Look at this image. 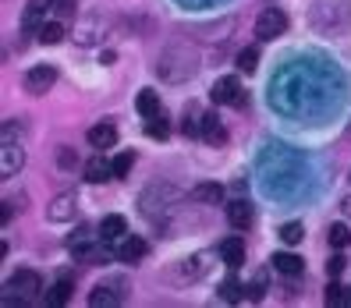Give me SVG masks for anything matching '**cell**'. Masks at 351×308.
<instances>
[{
	"label": "cell",
	"mask_w": 351,
	"mask_h": 308,
	"mask_svg": "<svg viewBox=\"0 0 351 308\" xmlns=\"http://www.w3.org/2000/svg\"><path fill=\"white\" fill-rule=\"evenodd\" d=\"M252 220H256V213H252V202H249V198L227 202V223H231L234 231H249Z\"/></svg>",
	"instance_id": "30bf717a"
},
{
	"label": "cell",
	"mask_w": 351,
	"mask_h": 308,
	"mask_svg": "<svg viewBox=\"0 0 351 308\" xmlns=\"http://www.w3.org/2000/svg\"><path fill=\"white\" fill-rule=\"evenodd\" d=\"M195 202H202V205H220L223 202V184H199L195 188Z\"/></svg>",
	"instance_id": "603a6c76"
},
{
	"label": "cell",
	"mask_w": 351,
	"mask_h": 308,
	"mask_svg": "<svg viewBox=\"0 0 351 308\" xmlns=\"http://www.w3.org/2000/svg\"><path fill=\"white\" fill-rule=\"evenodd\" d=\"M181 135L199 138V135H202V120H195V117H184V120H181Z\"/></svg>",
	"instance_id": "d6a6232c"
},
{
	"label": "cell",
	"mask_w": 351,
	"mask_h": 308,
	"mask_svg": "<svg viewBox=\"0 0 351 308\" xmlns=\"http://www.w3.org/2000/svg\"><path fill=\"white\" fill-rule=\"evenodd\" d=\"M323 301H326V305H334V308L348 305V287H341V283H326V291H323Z\"/></svg>",
	"instance_id": "4316f807"
},
{
	"label": "cell",
	"mask_w": 351,
	"mask_h": 308,
	"mask_svg": "<svg viewBox=\"0 0 351 308\" xmlns=\"http://www.w3.org/2000/svg\"><path fill=\"white\" fill-rule=\"evenodd\" d=\"M86 181L89 184H103V181H114V163H107L103 156H93L86 163Z\"/></svg>",
	"instance_id": "ac0fdd59"
},
{
	"label": "cell",
	"mask_w": 351,
	"mask_h": 308,
	"mask_svg": "<svg viewBox=\"0 0 351 308\" xmlns=\"http://www.w3.org/2000/svg\"><path fill=\"white\" fill-rule=\"evenodd\" d=\"M238 68H241L245 75H252V71L259 68V50H256V47H245V50L238 53Z\"/></svg>",
	"instance_id": "f1b7e54d"
},
{
	"label": "cell",
	"mask_w": 351,
	"mask_h": 308,
	"mask_svg": "<svg viewBox=\"0 0 351 308\" xmlns=\"http://www.w3.org/2000/svg\"><path fill=\"white\" fill-rule=\"evenodd\" d=\"M39 43H47V47H57L60 39H64V22H60V18H47L43 25H39Z\"/></svg>",
	"instance_id": "ffe728a7"
},
{
	"label": "cell",
	"mask_w": 351,
	"mask_h": 308,
	"mask_svg": "<svg viewBox=\"0 0 351 308\" xmlns=\"http://www.w3.org/2000/svg\"><path fill=\"white\" fill-rule=\"evenodd\" d=\"M284 32H287V14L280 8H266L256 18V39H259V43H270V39H277Z\"/></svg>",
	"instance_id": "3957f363"
},
{
	"label": "cell",
	"mask_w": 351,
	"mask_h": 308,
	"mask_svg": "<svg viewBox=\"0 0 351 308\" xmlns=\"http://www.w3.org/2000/svg\"><path fill=\"white\" fill-rule=\"evenodd\" d=\"M86 138H89V146H93L96 153L114 149V146H117V128L110 125V120H99V125H93V128L86 131Z\"/></svg>",
	"instance_id": "7c38bea8"
},
{
	"label": "cell",
	"mask_w": 351,
	"mask_h": 308,
	"mask_svg": "<svg viewBox=\"0 0 351 308\" xmlns=\"http://www.w3.org/2000/svg\"><path fill=\"white\" fill-rule=\"evenodd\" d=\"M245 291H249V287H241L234 277H227V280L220 283V298H223V301H241Z\"/></svg>",
	"instance_id": "83f0119b"
},
{
	"label": "cell",
	"mask_w": 351,
	"mask_h": 308,
	"mask_svg": "<svg viewBox=\"0 0 351 308\" xmlns=\"http://www.w3.org/2000/svg\"><path fill=\"white\" fill-rule=\"evenodd\" d=\"M199 68V57L192 47H171V50H163V57L156 60V75L163 81H184V78H192Z\"/></svg>",
	"instance_id": "6da1fadb"
},
{
	"label": "cell",
	"mask_w": 351,
	"mask_h": 308,
	"mask_svg": "<svg viewBox=\"0 0 351 308\" xmlns=\"http://www.w3.org/2000/svg\"><path fill=\"white\" fill-rule=\"evenodd\" d=\"M125 234H128L125 216H117V213H114V216H103V220H99V241H107V244H110V241H121Z\"/></svg>",
	"instance_id": "2e32d148"
},
{
	"label": "cell",
	"mask_w": 351,
	"mask_h": 308,
	"mask_svg": "<svg viewBox=\"0 0 351 308\" xmlns=\"http://www.w3.org/2000/svg\"><path fill=\"white\" fill-rule=\"evenodd\" d=\"M302 238H305L302 223H284V227H280V241H284V244H298Z\"/></svg>",
	"instance_id": "4dcf8cb0"
},
{
	"label": "cell",
	"mask_w": 351,
	"mask_h": 308,
	"mask_svg": "<svg viewBox=\"0 0 351 308\" xmlns=\"http://www.w3.org/2000/svg\"><path fill=\"white\" fill-rule=\"evenodd\" d=\"M103 32H107V18H99V11H93L71 29V39L78 47H96L103 39Z\"/></svg>",
	"instance_id": "277c9868"
},
{
	"label": "cell",
	"mask_w": 351,
	"mask_h": 308,
	"mask_svg": "<svg viewBox=\"0 0 351 308\" xmlns=\"http://www.w3.org/2000/svg\"><path fill=\"white\" fill-rule=\"evenodd\" d=\"M8 291L14 294V305L22 308L25 301H32V298L43 294V280H39V273H32V270H14V273L8 277Z\"/></svg>",
	"instance_id": "7a4b0ae2"
},
{
	"label": "cell",
	"mask_w": 351,
	"mask_h": 308,
	"mask_svg": "<svg viewBox=\"0 0 351 308\" xmlns=\"http://www.w3.org/2000/svg\"><path fill=\"white\" fill-rule=\"evenodd\" d=\"M220 259H223V266L238 270V266L245 262V244H241V238H227V241H220Z\"/></svg>",
	"instance_id": "d6986e66"
},
{
	"label": "cell",
	"mask_w": 351,
	"mask_h": 308,
	"mask_svg": "<svg viewBox=\"0 0 351 308\" xmlns=\"http://www.w3.org/2000/svg\"><path fill=\"white\" fill-rule=\"evenodd\" d=\"M11 216H14V202L8 198V202H4V216H0V220H4V227H8V223H11Z\"/></svg>",
	"instance_id": "8d00e7d4"
},
{
	"label": "cell",
	"mask_w": 351,
	"mask_h": 308,
	"mask_svg": "<svg viewBox=\"0 0 351 308\" xmlns=\"http://www.w3.org/2000/svg\"><path fill=\"white\" fill-rule=\"evenodd\" d=\"M348 131H351V125H348Z\"/></svg>",
	"instance_id": "f35d334b"
},
{
	"label": "cell",
	"mask_w": 351,
	"mask_h": 308,
	"mask_svg": "<svg viewBox=\"0 0 351 308\" xmlns=\"http://www.w3.org/2000/svg\"><path fill=\"white\" fill-rule=\"evenodd\" d=\"M50 11L60 18V22H68V18L75 14V0H50Z\"/></svg>",
	"instance_id": "1f68e13d"
},
{
	"label": "cell",
	"mask_w": 351,
	"mask_h": 308,
	"mask_svg": "<svg viewBox=\"0 0 351 308\" xmlns=\"http://www.w3.org/2000/svg\"><path fill=\"white\" fill-rule=\"evenodd\" d=\"M348 305H351V291H348Z\"/></svg>",
	"instance_id": "74e56055"
},
{
	"label": "cell",
	"mask_w": 351,
	"mask_h": 308,
	"mask_svg": "<svg viewBox=\"0 0 351 308\" xmlns=\"http://www.w3.org/2000/svg\"><path fill=\"white\" fill-rule=\"evenodd\" d=\"M326 241H330V248L344 252L348 244H351V231H348V223H330V231H326Z\"/></svg>",
	"instance_id": "cb8c5ba5"
},
{
	"label": "cell",
	"mask_w": 351,
	"mask_h": 308,
	"mask_svg": "<svg viewBox=\"0 0 351 308\" xmlns=\"http://www.w3.org/2000/svg\"><path fill=\"white\" fill-rule=\"evenodd\" d=\"M121 301H125V291H121L117 283H103V287H96V291L89 294L93 308H117Z\"/></svg>",
	"instance_id": "5bb4252c"
},
{
	"label": "cell",
	"mask_w": 351,
	"mask_h": 308,
	"mask_svg": "<svg viewBox=\"0 0 351 308\" xmlns=\"http://www.w3.org/2000/svg\"><path fill=\"white\" fill-rule=\"evenodd\" d=\"M146 252H149V244H146V238H138V234H125L121 238V244H117V259L121 262H142L146 259Z\"/></svg>",
	"instance_id": "8fae6325"
},
{
	"label": "cell",
	"mask_w": 351,
	"mask_h": 308,
	"mask_svg": "<svg viewBox=\"0 0 351 308\" xmlns=\"http://www.w3.org/2000/svg\"><path fill=\"white\" fill-rule=\"evenodd\" d=\"M344 262H348L344 255H334V259H330V262H326V270H330V277H341V273H344Z\"/></svg>",
	"instance_id": "836d02e7"
},
{
	"label": "cell",
	"mask_w": 351,
	"mask_h": 308,
	"mask_svg": "<svg viewBox=\"0 0 351 308\" xmlns=\"http://www.w3.org/2000/svg\"><path fill=\"white\" fill-rule=\"evenodd\" d=\"M202 120V142H210V146H223V142H227V128L220 125V117L217 114H202L199 117Z\"/></svg>",
	"instance_id": "9a60e30c"
},
{
	"label": "cell",
	"mask_w": 351,
	"mask_h": 308,
	"mask_svg": "<svg viewBox=\"0 0 351 308\" xmlns=\"http://www.w3.org/2000/svg\"><path fill=\"white\" fill-rule=\"evenodd\" d=\"M270 262H274V270H277L280 277H302V270H305L302 255H295V252H277Z\"/></svg>",
	"instance_id": "e0dca14e"
},
{
	"label": "cell",
	"mask_w": 351,
	"mask_h": 308,
	"mask_svg": "<svg viewBox=\"0 0 351 308\" xmlns=\"http://www.w3.org/2000/svg\"><path fill=\"white\" fill-rule=\"evenodd\" d=\"M53 81H57V68L53 64H39V68H32L29 75H25V92L29 96H43V92H50L53 89Z\"/></svg>",
	"instance_id": "8992f818"
},
{
	"label": "cell",
	"mask_w": 351,
	"mask_h": 308,
	"mask_svg": "<svg viewBox=\"0 0 351 308\" xmlns=\"http://www.w3.org/2000/svg\"><path fill=\"white\" fill-rule=\"evenodd\" d=\"M75 216H78V198H75L71 192L57 195V198L47 205V220H50V223H71Z\"/></svg>",
	"instance_id": "9c48e42d"
},
{
	"label": "cell",
	"mask_w": 351,
	"mask_h": 308,
	"mask_svg": "<svg viewBox=\"0 0 351 308\" xmlns=\"http://www.w3.org/2000/svg\"><path fill=\"white\" fill-rule=\"evenodd\" d=\"M146 135H149V138H167V135H171L167 117H163V114H156V117H146Z\"/></svg>",
	"instance_id": "484cf974"
},
{
	"label": "cell",
	"mask_w": 351,
	"mask_h": 308,
	"mask_svg": "<svg viewBox=\"0 0 351 308\" xmlns=\"http://www.w3.org/2000/svg\"><path fill=\"white\" fill-rule=\"evenodd\" d=\"M71 287H75V283H71L68 277H60V280H57V283L50 287V294H47V301H50V305H64V301L71 298Z\"/></svg>",
	"instance_id": "d4e9b609"
},
{
	"label": "cell",
	"mask_w": 351,
	"mask_h": 308,
	"mask_svg": "<svg viewBox=\"0 0 351 308\" xmlns=\"http://www.w3.org/2000/svg\"><path fill=\"white\" fill-rule=\"evenodd\" d=\"M132 167H135V153H121V156H114V181L128 177Z\"/></svg>",
	"instance_id": "f546056e"
},
{
	"label": "cell",
	"mask_w": 351,
	"mask_h": 308,
	"mask_svg": "<svg viewBox=\"0 0 351 308\" xmlns=\"http://www.w3.org/2000/svg\"><path fill=\"white\" fill-rule=\"evenodd\" d=\"M263 291H266V287H263V277H259V280L249 287V298H252V301H259V298H263Z\"/></svg>",
	"instance_id": "d590c367"
},
{
	"label": "cell",
	"mask_w": 351,
	"mask_h": 308,
	"mask_svg": "<svg viewBox=\"0 0 351 308\" xmlns=\"http://www.w3.org/2000/svg\"><path fill=\"white\" fill-rule=\"evenodd\" d=\"M22 163H25V149L18 142H11V135H4V146H0V174L14 177L22 170Z\"/></svg>",
	"instance_id": "52a82bcc"
},
{
	"label": "cell",
	"mask_w": 351,
	"mask_h": 308,
	"mask_svg": "<svg viewBox=\"0 0 351 308\" xmlns=\"http://www.w3.org/2000/svg\"><path fill=\"white\" fill-rule=\"evenodd\" d=\"M213 103L217 107H245V89L238 75H227L220 81H213Z\"/></svg>",
	"instance_id": "5b68a950"
},
{
	"label": "cell",
	"mask_w": 351,
	"mask_h": 308,
	"mask_svg": "<svg viewBox=\"0 0 351 308\" xmlns=\"http://www.w3.org/2000/svg\"><path fill=\"white\" fill-rule=\"evenodd\" d=\"M323 4L330 8L326 11V18H313V22L323 29H344L348 22H351V0H323Z\"/></svg>",
	"instance_id": "ba28073f"
},
{
	"label": "cell",
	"mask_w": 351,
	"mask_h": 308,
	"mask_svg": "<svg viewBox=\"0 0 351 308\" xmlns=\"http://www.w3.org/2000/svg\"><path fill=\"white\" fill-rule=\"evenodd\" d=\"M206 266H210V262H206V255H202V252H199V255H192V259H189V262H184L181 270H178V280H184V283L199 280V277L206 273Z\"/></svg>",
	"instance_id": "44dd1931"
},
{
	"label": "cell",
	"mask_w": 351,
	"mask_h": 308,
	"mask_svg": "<svg viewBox=\"0 0 351 308\" xmlns=\"http://www.w3.org/2000/svg\"><path fill=\"white\" fill-rule=\"evenodd\" d=\"M57 163H60V167L68 170V167H75V163H78V156H75L71 149H60V153H57Z\"/></svg>",
	"instance_id": "e575fe53"
},
{
	"label": "cell",
	"mask_w": 351,
	"mask_h": 308,
	"mask_svg": "<svg viewBox=\"0 0 351 308\" xmlns=\"http://www.w3.org/2000/svg\"><path fill=\"white\" fill-rule=\"evenodd\" d=\"M135 107H138L142 117H156V114H160V96H156V89H142L138 99H135Z\"/></svg>",
	"instance_id": "7402d4cb"
},
{
	"label": "cell",
	"mask_w": 351,
	"mask_h": 308,
	"mask_svg": "<svg viewBox=\"0 0 351 308\" xmlns=\"http://www.w3.org/2000/svg\"><path fill=\"white\" fill-rule=\"evenodd\" d=\"M47 14H50V0H29L25 14H22V29L25 32H39V25L47 22Z\"/></svg>",
	"instance_id": "4fadbf2b"
}]
</instances>
